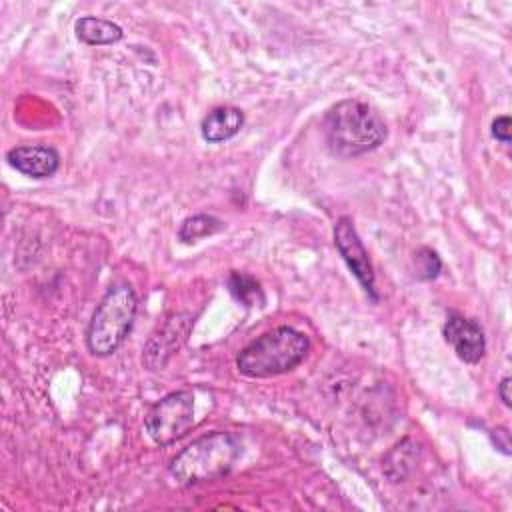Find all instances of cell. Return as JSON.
<instances>
[{"mask_svg":"<svg viewBox=\"0 0 512 512\" xmlns=\"http://www.w3.org/2000/svg\"><path fill=\"white\" fill-rule=\"evenodd\" d=\"M138 312V296L128 282L112 284L96 304L86 328L90 354L104 358L114 354L132 330Z\"/></svg>","mask_w":512,"mask_h":512,"instance_id":"obj_4","label":"cell"},{"mask_svg":"<svg viewBox=\"0 0 512 512\" xmlns=\"http://www.w3.org/2000/svg\"><path fill=\"white\" fill-rule=\"evenodd\" d=\"M8 164L28 178H50L60 168V154L46 144H22L6 152Z\"/></svg>","mask_w":512,"mask_h":512,"instance_id":"obj_9","label":"cell"},{"mask_svg":"<svg viewBox=\"0 0 512 512\" xmlns=\"http://www.w3.org/2000/svg\"><path fill=\"white\" fill-rule=\"evenodd\" d=\"M192 320L188 314L174 312L166 316V320L152 332L148 338L144 350H142V362L148 370H160L166 366V362L172 358V354L186 342L190 334Z\"/></svg>","mask_w":512,"mask_h":512,"instance_id":"obj_7","label":"cell"},{"mask_svg":"<svg viewBox=\"0 0 512 512\" xmlns=\"http://www.w3.org/2000/svg\"><path fill=\"white\" fill-rule=\"evenodd\" d=\"M444 340L454 348L456 356L466 364H476L484 358L486 338L480 324L472 318H466L458 312L448 314L444 328Z\"/></svg>","mask_w":512,"mask_h":512,"instance_id":"obj_8","label":"cell"},{"mask_svg":"<svg viewBox=\"0 0 512 512\" xmlns=\"http://www.w3.org/2000/svg\"><path fill=\"white\" fill-rule=\"evenodd\" d=\"M498 396H500V400H502L504 406H510V404H512V402H510V376H504V378L500 380V384H498Z\"/></svg>","mask_w":512,"mask_h":512,"instance_id":"obj_18","label":"cell"},{"mask_svg":"<svg viewBox=\"0 0 512 512\" xmlns=\"http://www.w3.org/2000/svg\"><path fill=\"white\" fill-rule=\"evenodd\" d=\"M244 124V112L236 106H218L212 108L200 124L202 138L210 144H218L224 140H230L240 132Z\"/></svg>","mask_w":512,"mask_h":512,"instance_id":"obj_10","label":"cell"},{"mask_svg":"<svg viewBox=\"0 0 512 512\" xmlns=\"http://www.w3.org/2000/svg\"><path fill=\"white\" fill-rule=\"evenodd\" d=\"M194 424V394L190 390L170 392L160 398L144 416V428L148 436L168 446L182 438Z\"/></svg>","mask_w":512,"mask_h":512,"instance_id":"obj_5","label":"cell"},{"mask_svg":"<svg viewBox=\"0 0 512 512\" xmlns=\"http://www.w3.org/2000/svg\"><path fill=\"white\" fill-rule=\"evenodd\" d=\"M76 38L88 46H106L122 40V28L106 18L98 16H82L74 24Z\"/></svg>","mask_w":512,"mask_h":512,"instance_id":"obj_12","label":"cell"},{"mask_svg":"<svg viewBox=\"0 0 512 512\" xmlns=\"http://www.w3.org/2000/svg\"><path fill=\"white\" fill-rule=\"evenodd\" d=\"M414 262H416V276L420 280H432L442 270V260L432 248H420L416 252Z\"/></svg>","mask_w":512,"mask_h":512,"instance_id":"obj_15","label":"cell"},{"mask_svg":"<svg viewBox=\"0 0 512 512\" xmlns=\"http://www.w3.org/2000/svg\"><path fill=\"white\" fill-rule=\"evenodd\" d=\"M490 436L496 442V448L502 450L508 456L510 454V434H508V430L506 428H496V430L490 432Z\"/></svg>","mask_w":512,"mask_h":512,"instance_id":"obj_17","label":"cell"},{"mask_svg":"<svg viewBox=\"0 0 512 512\" xmlns=\"http://www.w3.org/2000/svg\"><path fill=\"white\" fill-rule=\"evenodd\" d=\"M422 456V446L412 438L400 440L382 460V470L390 478V482L406 480L414 468L418 466Z\"/></svg>","mask_w":512,"mask_h":512,"instance_id":"obj_11","label":"cell"},{"mask_svg":"<svg viewBox=\"0 0 512 512\" xmlns=\"http://www.w3.org/2000/svg\"><path fill=\"white\" fill-rule=\"evenodd\" d=\"M492 136L502 144H510V116H498L492 122Z\"/></svg>","mask_w":512,"mask_h":512,"instance_id":"obj_16","label":"cell"},{"mask_svg":"<svg viewBox=\"0 0 512 512\" xmlns=\"http://www.w3.org/2000/svg\"><path fill=\"white\" fill-rule=\"evenodd\" d=\"M228 290L246 308L264 304V292L260 288V282L254 276L246 274V272H238V270L230 272Z\"/></svg>","mask_w":512,"mask_h":512,"instance_id":"obj_14","label":"cell"},{"mask_svg":"<svg viewBox=\"0 0 512 512\" xmlns=\"http://www.w3.org/2000/svg\"><path fill=\"white\" fill-rule=\"evenodd\" d=\"M242 454V442L232 432L206 434L180 450L168 472L180 486H194L226 476Z\"/></svg>","mask_w":512,"mask_h":512,"instance_id":"obj_3","label":"cell"},{"mask_svg":"<svg viewBox=\"0 0 512 512\" xmlns=\"http://www.w3.org/2000/svg\"><path fill=\"white\" fill-rule=\"evenodd\" d=\"M324 136L328 148L342 158L362 156L376 150L386 140V124L366 102L346 98L324 114Z\"/></svg>","mask_w":512,"mask_h":512,"instance_id":"obj_1","label":"cell"},{"mask_svg":"<svg viewBox=\"0 0 512 512\" xmlns=\"http://www.w3.org/2000/svg\"><path fill=\"white\" fill-rule=\"evenodd\" d=\"M308 350L310 340L304 332L278 326L248 342L236 356V368L248 378H270L294 370Z\"/></svg>","mask_w":512,"mask_h":512,"instance_id":"obj_2","label":"cell"},{"mask_svg":"<svg viewBox=\"0 0 512 512\" xmlns=\"http://www.w3.org/2000/svg\"><path fill=\"white\" fill-rule=\"evenodd\" d=\"M224 228L222 220L212 216V214H194L182 220L180 228H178V240L184 244H192L198 242L206 236H212L216 232H220Z\"/></svg>","mask_w":512,"mask_h":512,"instance_id":"obj_13","label":"cell"},{"mask_svg":"<svg viewBox=\"0 0 512 512\" xmlns=\"http://www.w3.org/2000/svg\"><path fill=\"white\" fill-rule=\"evenodd\" d=\"M334 246L340 252L346 266L350 268V272L354 274V278L364 288V292L376 302L378 294H376L374 270H372L368 252H366V248H364V244H362V240L356 232V226H354L352 218L342 216V218L336 220V224H334Z\"/></svg>","mask_w":512,"mask_h":512,"instance_id":"obj_6","label":"cell"}]
</instances>
